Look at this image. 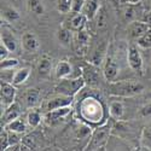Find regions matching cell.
<instances>
[{
    "instance_id": "1",
    "label": "cell",
    "mask_w": 151,
    "mask_h": 151,
    "mask_svg": "<svg viewBox=\"0 0 151 151\" xmlns=\"http://www.w3.org/2000/svg\"><path fill=\"white\" fill-rule=\"evenodd\" d=\"M80 116L88 123H100L105 117V109L99 99L90 96L81 100L79 104Z\"/></svg>"
},
{
    "instance_id": "2",
    "label": "cell",
    "mask_w": 151,
    "mask_h": 151,
    "mask_svg": "<svg viewBox=\"0 0 151 151\" xmlns=\"http://www.w3.org/2000/svg\"><path fill=\"white\" fill-rule=\"evenodd\" d=\"M143 90L144 86L140 82H135L132 80L110 82L108 87V92L111 96H116V97H132L142 93Z\"/></svg>"
},
{
    "instance_id": "3",
    "label": "cell",
    "mask_w": 151,
    "mask_h": 151,
    "mask_svg": "<svg viewBox=\"0 0 151 151\" xmlns=\"http://www.w3.org/2000/svg\"><path fill=\"white\" fill-rule=\"evenodd\" d=\"M111 128H112V122L110 120H108L102 126H99L93 132L91 137V142L87 145V150H104L109 140Z\"/></svg>"
},
{
    "instance_id": "4",
    "label": "cell",
    "mask_w": 151,
    "mask_h": 151,
    "mask_svg": "<svg viewBox=\"0 0 151 151\" xmlns=\"http://www.w3.org/2000/svg\"><path fill=\"white\" fill-rule=\"evenodd\" d=\"M86 82L83 80V78L78 76L75 79H62V81L59 82V85L56 87V90L58 93L60 94H65V96H70V97H75L83 87H85Z\"/></svg>"
},
{
    "instance_id": "5",
    "label": "cell",
    "mask_w": 151,
    "mask_h": 151,
    "mask_svg": "<svg viewBox=\"0 0 151 151\" xmlns=\"http://www.w3.org/2000/svg\"><path fill=\"white\" fill-rule=\"evenodd\" d=\"M88 46H90V34L83 29L76 32V35H75L74 39V47L76 53L79 56H85L87 50H88Z\"/></svg>"
},
{
    "instance_id": "6",
    "label": "cell",
    "mask_w": 151,
    "mask_h": 151,
    "mask_svg": "<svg viewBox=\"0 0 151 151\" xmlns=\"http://www.w3.org/2000/svg\"><path fill=\"white\" fill-rule=\"evenodd\" d=\"M0 96H1V104L9 106L15 102L16 98V87L14 83H9L6 81H1L0 86Z\"/></svg>"
},
{
    "instance_id": "7",
    "label": "cell",
    "mask_w": 151,
    "mask_h": 151,
    "mask_svg": "<svg viewBox=\"0 0 151 151\" xmlns=\"http://www.w3.org/2000/svg\"><path fill=\"white\" fill-rule=\"evenodd\" d=\"M128 64L131 69L137 73L143 71V58L135 45H131L128 48Z\"/></svg>"
},
{
    "instance_id": "8",
    "label": "cell",
    "mask_w": 151,
    "mask_h": 151,
    "mask_svg": "<svg viewBox=\"0 0 151 151\" xmlns=\"http://www.w3.org/2000/svg\"><path fill=\"white\" fill-rule=\"evenodd\" d=\"M73 98L70 96H65V94H59L57 97H53L51 99H48V102L46 103V110H55V109H59L63 106H68L73 103Z\"/></svg>"
},
{
    "instance_id": "9",
    "label": "cell",
    "mask_w": 151,
    "mask_h": 151,
    "mask_svg": "<svg viewBox=\"0 0 151 151\" xmlns=\"http://www.w3.org/2000/svg\"><path fill=\"white\" fill-rule=\"evenodd\" d=\"M117 73H119V67L116 64V62L114 60V58H112V57H108L105 59L104 70H103L104 78L106 79L108 82H112L115 80Z\"/></svg>"
},
{
    "instance_id": "10",
    "label": "cell",
    "mask_w": 151,
    "mask_h": 151,
    "mask_svg": "<svg viewBox=\"0 0 151 151\" xmlns=\"http://www.w3.org/2000/svg\"><path fill=\"white\" fill-rule=\"evenodd\" d=\"M39 40L37 37L35 36V34L30 33V32H27L24 33L23 36H22V46L23 48L26 50L28 52H35L39 50Z\"/></svg>"
},
{
    "instance_id": "11",
    "label": "cell",
    "mask_w": 151,
    "mask_h": 151,
    "mask_svg": "<svg viewBox=\"0 0 151 151\" xmlns=\"http://www.w3.org/2000/svg\"><path fill=\"white\" fill-rule=\"evenodd\" d=\"M19 115H21V108H19L18 103L14 102L9 106H6V109L4 111V115L1 116V121H3L4 124H7V123L12 122L14 120L18 119Z\"/></svg>"
},
{
    "instance_id": "12",
    "label": "cell",
    "mask_w": 151,
    "mask_h": 151,
    "mask_svg": "<svg viewBox=\"0 0 151 151\" xmlns=\"http://www.w3.org/2000/svg\"><path fill=\"white\" fill-rule=\"evenodd\" d=\"M87 21H88V18H87V16L83 14V12H74V15L70 18L69 29L74 30V32L82 30L86 26Z\"/></svg>"
},
{
    "instance_id": "13",
    "label": "cell",
    "mask_w": 151,
    "mask_h": 151,
    "mask_svg": "<svg viewBox=\"0 0 151 151\" xmlns=\"http://www.w3.org/2000/svg\"><path fill=\"white\" fill-rule=\"evenodd\" d=\"M150 29V27L145 22H138V21H133L131 22L129 27H128V30H129V34L132 37H135V39H139L142 35H144L147 30Z\"/></svg>"
},
{
    "instance_id": "14",
    "label": "cell",
    "mask_w": 151,
    "mask_h": 151,
    "mask_svg": "<svg viewBox=\"0 0 151 151\" xmlns=\"http://www.w3.org/2000/svg\"><path fill=\"white\" fill-rule=\"evenodd\" d=\"M1 42L9 48L10 52H16L18 48V42L16 40V37L14 36L11 32H7L6 29L1 28Z\"/></svg>"
},
{
    "instance_id": "15",
    "label": "cell",
    "mask_w": 151,
    "mask_h": 151,
    "mask_svg": "<svg viewBox=\"0 0 151 151\" xmlns=\"http://www.w3.org/2000/svg\"><path fill=\"white\" fill-rule=\"evenodd\" d=\"M70 111H71V108H70L69 105H68V106L59 108V109H55V110H50V111H47V114H46V120H47L48 122L58 121V120H60L62 117L67 116Z\"/></svg>"
},
{
    "instance_id": "16",
    "label": "cell",
    "mask_w": 151,
    "mask_h": 151,
    "mask_svg": "<svg viewBox=\"0 0 151 151\" xmlns=\"http://www.w3.org/2000/svg\"><path fill=\"white\" fill-rule=\"evenodd\" d=\"M82 78H83L86 85H90V86H96L98 83V80H99L98 73H97L94 67H86L83 69Z\"/></svg>"
},
{
    "instance_id": "17",
    "label": "cell",
    "mask_w": 151,
    "mask_h": 151,
    "mask_svg": "<svg viewBox=\"0 0 151 151\" xmlns=\"http://www.w3.org/2000/svg\"><path fill=\"white\" fill-rule=\"evenodd\" d=\"M109 114L111 116V119L115 120H120L123 114H124V106L121 102L116 100V102H111L109 105Z\"/></svg>"
},
{
    "instance_id": "18",
    "label": "cell",
    "mask_w": 151,
    "mask_h": 151,
    "mask_svg": "<svg viewBox=\"0 0 151 151\" xmlns=\"http://www.w3.org/2000/svg\"><path fill=\"white\" fill-rule=\"evenodd\" d=\"M71 74V65L67 60H60L56 68V76L58 79H67Z\"/></svg>"
},
{
    "instance_id": "19",
    "label": "cell",
    "mask_w": 151,
    "mask_h": 151,
    "mask_svg": "<svg viewBox=\"0 0 151 151\" xmlns=\"http://www.w3.org/2000/svg\"><path fill=\"white\" fill-rule=\"evenodd\" d=\"M29 74H30V69L29 68H22V69L17 70L14 74V78H12V83H14L15 86L22 85L23 82L27 81Z\"/></svg>"
},
{
    "instance_id": "20",
    "label": "cell",
    "mask_w": 151,
    "mask_h": 151,
    "mask_svg": "<svg viewBox=\"0 0 151 151\" xmlns=\"http://www.w3.org/2000/svg\"><path fill=\"white\" fill-rule=\"evenodd\" d=\"M6 128H7V131H10L12 133H23V132L27 131V126L21 119H16L12 122L7 123Z\"/></svg>"
},
{
    "instance_id": "21",
    "label": "cell",
    "mask_w": 151,
    "mask_h": 151,
    "mask_svg": "<svg viewBox=\"0 0 151 151\" xmlns=\"http://www.w3.org/2000/svg\"><path fill=\"white\" fill-rule=\"evenodd\" d=\"M57 39L62 45L69 46L71 42V32L68 28H60L57 32Z\"/></svg>"
},
{
    "instance_id": "22",
    "label": "cell",
    "mask_w": 151,
    "mask_h": 151,
    "mask_svg": "<svg viewBox=\"0 0 151 151\" xmlns=\"http://www.w3.org/2000/svg\"><path fill=\"white\" fill-rule=\"evenodd\" d=\"M39 97H40V93L35 88H30L28 90V92L26 93V103L29 108H33L37 104V102H39Z\"/></svg>"
},
{
    "instance_id": "23",
    "label": "cell",
    "mask_w": 151,
    "mask_h": 151,
    "mask_svg": "<svg viewBox=\"0 0 151 151\" xmlns=\"http://www.w3.org/2000/svg\"><path fill=\"white\" fill-rule=\"evenodd\" d=\"M52 68V60L50 59L47 56H44L40 62H39V65H37V70L41 75H47L50 71H51Z\"/></svg>"
},
{
    "instance_id": "24",
    "label": "cell",
    "mask_w": 151,
    "mask_h": 151,
    "mask_svg": "<svg viewBox=\"0 0 151 151\" xmlns=\"http://www.w3.org/2000/svg\"><path fill=\"white\" fill-rule=\"evenodd\" d=\"M27 6H28V10L35 15H41L44 12V5L41 0H28Z\"/></svg>"
},
{
    "instance_id": "25",
    "label": "cell",
    "mask_w": 151,
    "mask_h": 151,
    "mask_svg": "<svg viewBox=\"0 0 151 151\" xmlns=\"http://www.w3.org/2000/svg\"><path fill=\"white\" fill-rule=\"evenodd\" d=\"M1 14L10 22H15V21H17L19 18V14H18V12L14 7H9V6L3 7L1 9Z\"/></svg>"
},
{
    "instance_id": "26",
    "label": "cell",
    "mask_w": 151,
    "mask_h": 151,
    "mask_svg": "<svg viewBox=\"0 0 151 151\" xmlns=\"http://www.w3.org/2000/svg\"><path fill=\"white\" fill-rule=\"evenodd\" d=\"M73 1L74 0H58L57 9L60 14H69L73 11Z\"/></svg>"
},
{
    "instance_id": "27",
    "label": "cell",
    "mask_w": 151,
    "mask_h": 151,
    "mask_svg": "<svg viewBox=\"0 0 151 151\" xmlns=\"http://www.w3.org/2000/svg\"><path fill=\"white\" fill-rule=\"evenodd\" d=\"M27 122L28 124L30 126V127L35 128L37 127V126L40 124L41 122V115H40V112L39 111H30L29 114H28V119H27Z\"/></svg>"
},
{
    "instance_id": "28",
    "label": "cell",
    "mask_w": 151,
    "mask_h": 151,
    "mask_svg": "<svg viewBox=\"0 0 151 151\" xmlns=\"http://www.w3.org/2000/svg\"><path fill=\"white\" fill-rule=\"evenodd\" d=\"M138 46L144 47V48H151V28L144 34L142 35L139 39H137Z\"/></svg>"
},
{
    "instance_id": "29",
    "label": "cell",
    "mask_w": 151,
    "mask_h": 151,
    "mask_svg": "<svg viewBox=\"0 0 151 151\" xmlns=\"http://www.w3.org/2000/svg\"><path fill=\"white\" fill-rule=\"evenodd\" d=\"M97 16H98V21H97L98 29H104L106 27V23H108V17H106V12H105L104 7L99 9Z\"/></svg>"
},
{
    "instance_id": "30",
    "label": "cell",
    "mask_w": 151,
    "mask_h": 151,
    "mask_svg": "<svg viewBox=\"0 0 151 151\" xmlns=\"http://www.w3.org/2000/svg\"><path fill=\"white\" fill-rule=\"evenodd\" d=\"M0 62H1V64H0L1 70H11L12 68L18 65V60L16 58H6V59L0 60Z\"/></svg>"
},
{
    "instance_id": "31",
    "label": "cell",
    "mask_w": 151,
    "mask_h": 151,
    "mask_svg": "<svg viewBox=\"0 0 151 151\" xmlns=\"http://www.w3.org/2000/svg\"><path fill=\"white\" fill-rule=\"evenodd\" d=\"M0 147H1V151L3 150H7V147L10 146V137L7 134V131L6 129H3L1 128V133H0Z\"/></svg>"
},
{
    "instance_id": "32",
    "label": "cell",
    "mask_w": 151,
    "mask_h": 151,
    "mask_svg": "<svg viewBox=\"0 0 151 151\" xmlns=\"http://www.w3.org/2000/svg\"><path fill=\"white\" fill-rule=\"evenodd\" d=\"M135 12H137V11H135L132 6H128V9H126V11H124L126 19L133 22V19H135V18H137V14H135Z\"/></svg>"
},
{
    "instance_id": "33",
    "label": "cell",
    "mask_w": 151,
    "mask_h": 151,
    "mask_svg": "<svg viewBox=\"0 0 151 151\" xmlns=\"http://www.w3.org/2000/svg\"><path fill=\"white\" fill-rule=\"evenodd\" d=\"M86 0H74L73 1V11L71 12H81L83 9Z\"/></svg>"
},
{
    "instance_id": "34",
    "label": "cell",
    "mask_w": 151,
    "mask_h": 151,
    "mask_svg": "<svg viewBox=\"0 0 151 151\" xmlns=\"http://www.w3.org/2000/svg\"><path fill=\"white\" fill-rule=\"evenodd\" d=\"M22 143H24L30 149H34L35 147V138L33 135H27V137H24L22 139Z\"/></svg>"
},
{
    "instance_id": "35",
    "label": "cell",
    "mask_w": 151,
    "mask_h": 151,
    "mask_svg": "<svg viewBox=\"0 0 151 151\" xmlns=\"http://www.w3.org/2000/svg\"><path fill=\"white\" fill-rule=\"evenodd\" d=\"M10 53L9 51V48L1 42V45H0V60H4L7 58V55Z\"/></svg>"
},
{
    "instance_id": "36",
    "label": "cell",
    "mask_w": 151,
    "mask_h": 151,
    "mask_svg": "<svg viewBox=\"0 0 151 151\" xmlns=\"http://www.w3.org/2000/svg\"><path fill=\"white\" fill-rule=\"evenodd\" d=\"M140 115L146 117V116H150L151 115V103L150 104H146L144 105L142 109H140Z\"/></svg>"
},
{
    "instance_id": "37",
    "label": "cell",
    "mask_w": 151,
    "mask_h": 151,
    "mask_svg": "<svg viewBox=\"0 0 151 151\" xmlns=\"http://www.w3.org/2000/svg\"><path fill=\"white\" fill-rule=\"evenodd\" d=\"M90 133H91V129L88 127H86V126H83V127H81V129L78 132V135L80 138H83V137H87Z\"/></svg>"
},
{
    "instance_id": "38",
    "label": "cell",
    "mask_w": 151,
    "mask_h": 151,
    "mask_svg": "<svg viewBox=\"0 0 151 151\" xmlns=\"http://www.w3.org/2000/svg\"><path fill=\"white\" fill-rule=\"evenodd\" d=\"M143 22H145L147 26L151 28V12H150V14H146V15L143 17Z\"/></svg>"
},
{
    "instance_id": "39",
    "label": "cell",
    "mask_w": 151,
    "mask_h": 151,
    "mask_svg": "<svg viewBox=\"0 0 151 151\" xmlns=\"http://www.w3.org/2000/svg\"><path fill=\"white\" fill-rule=\"evenodd\" d=\"M142 1V0H128V4H131V5H138Z\"/></svg>"
},
{
    "instance_id": "40",
    "label": "cell",
    "mask_w": 151,
    "mask_h": 151,
    "mask_svg": "<svg viewBox=\"0 0 151 151\" xmlns=\"http://www.w3.org/2000/svg\"><path fill=\"white\" fill-rule=\"evenodd\" d=\"M121 3L124 4V3H128V0H121Z\"/></svg>"
},
{
    "instance_id": "41",
    "label": "cell",
    "mask_w": 151,
    "mask_h": 151,
    "mask_svg": "<svg viewBox=\"0 0 151 151\" xmlns=\"http://www.w3.org/2000/svg\"><path fill=\"white\" fill-rule=\"evenodd\" d=\"M147 97H149V98H150V99H151V91H150V93H149V94H147Z\"/></svg>"
}]
</instances>
